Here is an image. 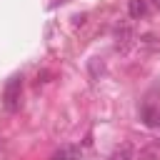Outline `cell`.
Listing matches in <instances>:
<instances>
[{"instance_id": "cell-1", "label": "cell", "mask_w": 160, "mask_h": 160, "mask_svg": "<svg viewBox=\"0 0 160 160\" xmlns=\"http://www.w3.org/2000/svg\"><path fill=\"white\" fill-rule=\"evenodd\" d=\"M20 100H22V75H12V78L5 82L2 105H5V110L15 112V110H20Z\"/></svg>"}, {"instance_id": "cell-2", "label": "cell", "mask_w": 160, "mask_h": 160, "mask_svg": "<svg viewBox=\"0 0 160 160\" xmlns=\"http://www.w3.org/2000/svg\"><path fill=\"white\" fill-rule=\"evenodd\" d=\"M140 115H142L145 125H150V128H158V125H160V112H158V110H155L152 105H142Z\"/></svg>"}, {"instance_id": "cell-3", "label": "cell", "mask_w": 160, "mask_h": 160, "mask_svg": "<svg viewBox=\"0 0 160 160\" xmlns=\"http://www.w3.org/2000/svg\"><path fill=\"white\" fill-rule=\"evenodd\" d=\"M80 158V148H75V145H65V148H60L50 160H78Z\"/></svg>"}, {"instance_id": "cell-4", "label": "cell", "mask_w": 160, "mask_h": 160, "mask_svg": "<svg viewBox=\"0 0 160 160\" xmlns=\"http://www.w3.org/2000/svg\"><path fill=\"white\" fill-rule=\"evenodd\" d=\"M128 12H130V18H135V20L145 18V12H148L145 0H128Z\"/></svg>"}, {"instance_id": "cell-5", "label": "cell", "mask_w": 160, "mask_h": 160, "mask_svg": "<svg viewBox=\"0 0 160 160\" xmlns=\"http://www.w3.org/2000/svg\"><path fill=\"white\" fill-rule=\"evenodd\" d=\"M110 160H135V152H132L130 145H120V148L110 155Z\"/></svg>"}, {"instance_id": "cell-6", "label": "cell", "mask_w": 160, "mask_h": 160, "mask_svg": "<svg viewBox=\"0 0 160 160\" xmlns=\"http://www.w3.org/2000/svg\"><path fill=\"white\" fill-rule=\"evenodd\" d=\"M115 38H118V42H115V45L125 50V48H128V42H130V38H132V32H130L128 28H122V30H118V35H115Z\"/></svg>"}, {"instance_id": "cell-7", "label": "cell", "mask_w": 160, "mask_h": 160, "mask_svg": "<svg viewBox=\"0 0 160 160\" xmlns=\"http://www.w3.org/2000/svg\"><path fill=\"white\" fill-rule=\"evenodd\" d=\"M152 5H155V8H160V0H152Z\"/></svg>"}]
</instances>
